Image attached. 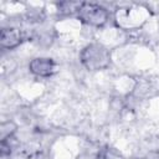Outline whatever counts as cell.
Returning a JSON list of instances; mask_svg holds the SVG:
<instances>
[{
	"instance_id": "cell-1",
	"label": "cell",
	"mask_w": 159,
	"mask_h": 159,
	"mask_svg": "<svg viewBox=\"0 0 159 159\" xmlns=\"http://www.w3.org/2000/svg\"><path fill=\"white\" fill-rule=\"evenodd\" d=\"M82 65L91 71H98L107 68L111 62L109 51L99 43H89L81 51Z\"/></svg>"
},
{
	"instance_id": "cell-2",
	"label": "cell",
	"mask_w": 159,
	"mask_h": 159,
	"mask_svg": "<svg viewBox=\"0 0 159 159\" xmlns=\"http://www.w3.org/2000/svg\"><path fill=\"white\" fill-rule=\"evenodd\" d=\"M77 17L91 26H103L109 17V14L107 11L106 7L98 5V4H93V2H82L80 11L77 12Z\"/></svg>"
},
{
	"instance_id": "cell-3",
	"label": "cell",
	"mask_w": 159,
	"mask_h": 159,
	"mask_svg": "<svg viewBox=\"0 0 159 159\" xmlns=\"http://www.w3.org/2000/svg\"><path fill=\"white\" fill-rule=\"evenodd\" d=\"M30 71L39 77H50L56 72V63L48 57H36L29 65Z\"/></svg>"
},
{
	"instance_id": "cell-4",
	"label": "cell",
	"mask_w": 159,
	"mask_h": 159,
	"mask_svg": "<svg viewBox=\"0 0 159 159\" xmlns=\"http://www.w3.org/2000/svg\"><path fill=\"white\" fill-rule=\"evenodd\" d=\"M24 40L22 31L17 27H4L0 34V45L2 48L11 50L17 47Z\"/></svg>"
},
{
	"instance_id": "cell-5",
	"label": "cell",
	"mask_w": 159,
	"mask_h": 159,
	"mask_svg": "<svg viewBox=\"0 0 159 159\" xmlns=\"http://www.w3.org/2000/svg\"><path fill=\"white\" fill-rule=\"evenodd\" d=\"M81 5L82 2H78V1H63L57 4V9L63 14H77L80 11Z\"/></svg>"
}]
</instances>
